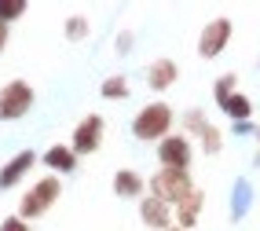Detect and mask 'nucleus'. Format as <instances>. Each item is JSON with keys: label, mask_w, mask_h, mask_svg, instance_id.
<instances>
[{"label": "nucleus", "mask_w": 260, "mask_h": 231, "mask_svg": "<svg viewBox=\"0 0 260 231\" xmlns=\"http://www.w3.org/2000/svg\"><path fill=\"white\" fill-rule=\"evenodd\" d=\"M172 125H176V110L165 99H154L147 106H140L132 118V136L140 143H161L165 136H172Z\"/></svg>", "instance_id": "f257e3e1"}, {"label": "nucleus", "mask_w": 260, "mask_h": 231, "mask_svg": "<svg viewBox=\"0 0 260 231\" xmlns=\"http://www.w3.org/2000/svg\"><path fill=\"white\" fill-rule=\"evenodd\" d=\"M59 194H62V180L59 176H41V180H33L22 194H19V213L15 217H22V220H41L44 213L59 202Z\"/></svg>", "instance_id": "f03ea898"}, {"label": "nucleus", "mask_w": 260, "mask_h": 231, "mask_svg": "<svg viewBox=\"0 0 260 231\" xmlns=\"http://www.w3.org/2000/svg\"><path fill=\"white\" fill-rule=\"evenodd\" d=\"M190 191H194V176H190L187 169H165V165H158L147 176V194H154V198H161L169 206L183 202Z\"/></svg>", "instance_id": "7ed1b4c3"}, {"label": "nucleus", "mask_w": 260, "mask_h": 231, "mask_svg": "<svg viewBox=\"0 0 260 231\" xmlns=\"http://www.w3.org/2000/svg\"><path fill=\"white\" fill-rule=\"evenodd\" d=\"M33 103H37V92H33L29 81H22V77L8 81L0 88V121H22L33 110Z\"/></svg>", "instance_id": "20e7f679"}, {"label": "nucleus", "mask_w": 260, "mask_h": 231, "mask_svg": "<svg viewBox=\"0 0 260 231\" xmlns=\"http://www.w3.org/2000/svg\"><path fill=\"white\" fill-rule=\"evenodd\" d=\"M231 37H235V22L228 19V15L209 19L202 26V33H198V59H220L223 51H228Z\"/></svg>", "instance_id": "39448f33"}, {"label": "nucleus", "mask_w": 260, "mask_h": 231, "mask_svg": "<svg viewBox=\"0 0 260 231\" xmlns=\"http://www.w3.org/2000/svg\"><path fill=\"white\" fill-rule=\"evenodd\" d=\"M103 136H107V121H103V114H84L77 125H74V139L70 147L77 158H88L103 147Z\"/></svg>", "instance_id": "423d86ee"}, {"label": "nucleus", "mask_w": 260, "mask_h": 231, "mask_svg": "<svg viewBox=\"0 0 260 231\" xmlns=\"http://www.w3.org/2000/svg\"><path fill=\"white\" fill-rule=\"evenodd\" d=\"M190 162H194V147H190L187 136L172 132V136H165L158 143V165H165V169H187L190 172Z\"/></svg>", "instance_id": "0eeeda50"}, {"label": "nucleus", "mask_w": 260, "mask_h": 231, "mask_svg": "<svg viewBox=\"0 0 260 231\" xmlns=\"http://www.w3.org/2000/svg\"><path fill=\"white\" fill-rule=\"evenodd\" d=\"M202 213H205V191H202V187H194L183 202L172 206V227L194 231V227H198V220H202Z\"/></svg>", "instance_id": "6e6552de"}, {"label": "nucleus", "mask_w": 260, "mask_h": 231, "mask_svg": "<svg viewBox=\"0 0 260 231\" xmlns=\"http://www.w3.org/2000/svg\"><path fill=\"white\" fill-rule=\"evenodd\" d=\"M140 224L147 231H169L172 227V206L154 198V194H143L140 198Z\"/></svg>", "instance_id": "1a4fd4ad"}, {"label": "nucleus", "mask_w": 260, "mask_h": 231, "mask_svg": "<svg viewBox=\"0 0 260 231\" xmlns=\"http://www.w3.org/2000/svg\"><path fill=\"white\" fill-rule=\"evenodd\" d=\"M33 165H37V151H19V154H11L8 162L0 165V191H11L15 184H22Z\"/></svg>", "instance_id": "9d476101"}, {"label": "nucleus", "mask_w": 260, "mask_h": 231, "mask_svg": "<svg viewBox=\"0 0 260 231\" xmlns=\"http://www.w3.org/2000/svg\"><path fill=\"white\" fill-rule=\"evenodd\" d=\"M176 81H180V66H176V59L161 55V59H154V63L147 66V88H150V92H169Z\"/></svg>", "instance_id": "9b49d317"}, {"label": "nucleus", "mask_w": 260, "mask_h": 231, "mask_svg": "<svg viewBox=\"0 0 260 231\" xmlns=\"http://www.w3.org/2000/svg\"><path fill=\"white\" fill-rule=\"evenodd\" d=\"M110 187H114V194H117L121 202H132V198L140 202L143 194H147V176H143V172H136V169H117Z\"/></svg>", "instance_id": "f8f14e48"}, {"label": "nucleus", "mask_w": 260, "mask_h": 231, "mask_svg": "<svg viewBox=\"0 0 260 231\" xmlns=\"http://www.w3.org/2000/svg\"><path fill=\"white\" fill-rule=\"evenodd\" d=\"M77 162H81V158L74 154V147H70V143H51V147L44 151V165H48V172H51V176L77 172Z\"/></svg>", "instance_id": "ddd939ff"}, {"label": "nucleus", "mask_w": 260, "mask_h": 231, "mask_svg": "<svg viewBox=\"0 0 260 231\" xmlns=\"http://www.w3.org/2000/svg\"><path fill=\"white\" fill-rule=\"evenodd\" d=\"M220 110L231 118V125H238V121H253V99L242 96V92H235V96H228V99L220 103Z\"/></svg>", "instance_id": "4468645a"}, {"label": "nucleus", "mask_w": 260, "mask_h": 231, "mask_svg": "<svg viewBox=\"0 0 260 231\" xmlns=\"http://www.w3.org/2000/svg\"><path fill=\"white\" fill-rule=\"evenodd\" d=\"M249 206H253V191H249V180H246V176H238V180H235V194H231V220H242Z\"/></svg>", "instance_id": "2eb2a0df"}, {"label": "nucleus", "mask_w": 260, "mask_h": 231, "mask_svg": "<svg viewBox=\"0 0 260 231\" xmlns=\"http://www.w3.org/2000/svg\"><path fill=\"white\" fill-rule=\"evenodd\" d=\"M88 33H92V22H88V15H66L62 19V37L77 44V41H88Z\"/></svg>", "instance_id": "dca6fc26"}, {"label": "nucleus", "mask_w": 260, "mask_h": 231, "mask_svg": "<svg viewBox=\"0 0 260 231\" xmlns=\"http://www.w3.org/2000/svg\"><path fill=\"white\" fill-rule=\"evenodd\" d=\"M99 96H103V99H128V96H132L128 77H125V74H110V77H103Z\"/></svg>", "instance_id": "f3484780"}, {"label": "nucleus", "mask_w": 260, "mask_h": 231, "mask_svg": "<svg viewBox=\"0 0 260 231\" xmlns=\"http://www.w3.org/2000/svg\"><path fill=\"white\" fill-rule=\"evenodd\" d=\"M205 129H209V118H205V110L202 106H190V110L183 114V136H202Z\"/></svg>", "instance_id": "a211bd4d"}, {"label": "nucleus", "mask_w": 260, "mask_h": 231, "mask_svg": "<svg viewBox=\"0 0 260 231\" xmlns=\"http://www.w3.org/2000/svg\"><path fill=\"white\" fill-rule=\"evenodd\" d=\"M198 147H202V154H209V158H216V154L223 151V132L213 125V121H209V129L198 136Z\"/></svg>", "instance_id": "6ab92c4d"}, {"label": "nucleus", "mask_w": 260, "mask_h": 231, "mask_svg": "<svg viewBox=\"0 0 260 231\" xmlns=\"http://www.w3.org/2000/svg\"><path fill=\"white\" fill-rule=\"evenodd\" d=\"M235 92H238V74H223V77L213 81V99H216V106L228 99V96H235Z\"/></svg>", "instance_id": "aec40b11"}, {"label": "nucleus", "mask_w": 260, "mask_h": 231, "mask_svg": "<svg viewBox=\"0 0 260 231\" xmlns=\"http://www.w3.org/2000/svg\"><path fill=\"white\" fill-rule=\"evenodd\" d=\"M26 0H0V22L4 26H11V22H19L22 15H26Z\"/></svg>", "instance_id": "412c9836"}, {"label": "nucleus", "mask_w": 260, "mask_h": 231, "mask_svg": "<svg viewBox=\"0 0 260 231\" xmlns=\"http://www.w3.org/2000/svg\"><path fill=\"white\" fill-rule=\"evenodd\" d=\"M132 48H136V33L132 30H121L117 37H114V51L125 59V55H132Z\"/></svg>", "instance_id": "4be33fe9"}, {"label": "nucleus", "mask_w": 260, "mask_h": 231, "mask_svg": "<svg viewBox=\"0 0 260 231\" xmlns=\"http://www.w3.org/2000/svg\"><path fill=\"white\" fill-rule=\"evenodd\" d=\"M0 231H33L22 217H15V213H11V217H4V220H0Z\"/></svg>", "instance_id": "5701e85b"}, {"label": "nucleus", "mask_w": 260, "mask_h": 231, "mask_svg": "<svg viewBox=\"0 0 260 231\" xmlns=\"http://www.w3.org/2000/svg\"><path fill=\"white\" fill-rule=\"evenodd\" d=\"M253 129H256V121H238V125H231L235 136H253Z\"/></svg>", "instance_id": "b1692460"}, {"label": "nucleus", "mask_w": 260, "mask_h": 231, "mask_svg": "<svg viewBox=\"0 0 260 231\" xmlns=\"http://www.w3.org/2000/svg\"><path fill=\"white\" fill-rule=\"evenodd\" d=\"M8 33H11V26H4V22H0V51L8 48Z\"/></svg>", "instance_id": "393cba45"}, {"label": "nucleus", "mask_w": 260, "mask_h": 231, "mask_svg": "<svg viewBox=\"0 0 260 231\" xmlns=\"http://www.w3.org/2000/svg\"><path fill=\"white\" fill-rule=\"evenodd\" d=\"M253 139H256V143H260V125H256V129H253Z\"/></svg>", "instance_id": "a878e982"}, {"label": "nucleus", "mask_w": 260, "mask_h": 231, "mask_svg": "<svg viewBox=\"0 0 260 231\" xmlns=\"http://www.w3.org/2000/svg\"><path fill=\"white\" fill-rule=\"evenodd\" d=\"M253 165H260V151H256V158H253Z\"/></svg>", "instance_id": "bb28decb"}, {"label": "nucleus", "mask_w": 260, "mask_h": 231, "mask_svg": "<svg viewBox=\"0 0 260 231\" xmlns=\"http://www.w3.org/2000/svg\"><path fill=\"white\" fill-rule=\"evenodd\" d=\"M169 231H183V227H169Z\"/></svg>", "instance_id": "cd10ccee"}, {"label": "nucleus", "mask_w": 260, "mask_h": 231, "mask_svg": "<svg viewBox=\"0 0 260 231\" xmlns=\"http://www.w3.org/2000/svg\"><path fill=\"white\" fill-rule=\"evenodd\" d=\"M256 66H260V59H256Z\"/></svg>", "instance_id": "c85d7f7f"}]
</instances>
